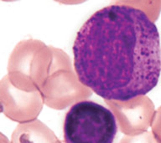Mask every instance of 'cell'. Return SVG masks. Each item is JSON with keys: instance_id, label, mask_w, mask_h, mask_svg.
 <instances>
[{"instance_id": "3", "label": "cell", "mask_w": 161, "mask_h": 143, "mask_svg": "<svg viewBox=\"0 0 161 143\" xmlns=\"http://www.w3.org/2000/svg\"><path fill=\"white\" fill-rule=\"evenodd\" d=\"M123 143H157L154 141L153 138L151 137H144V138H137V139H132L128 140Z\"/></svg>"}, {"instance_id": "1", "label": "cell", "mask_w": 161, "mask_h": 143, "mask_svg": "<svg viewBox=\"0 0 161 143\" xmlns=\"http://www.w3.org/2000/svg\"><path fill=\"white\" fill-rule=\"evenodd\" d=\"M72 50L79 81L104 99L128 101L158 84L159 34L139 8L118 4L101 8L79 29Z\"/></svg>"}, {"instance_id": "2", "label": "cell", "mask_w": 161, "mask_h": 143, "mask_svg": "<svg viewBox=\"0 0 161 143\" xmlns=\"http://www.w3.org/2000/svg\"><path fill=\"white\" fill-rule=\"evenodd\" d=\"M117 130L113 113L91 100L72 105L63 125L65 143H113Z\"/></svg>"}]
</instances>
